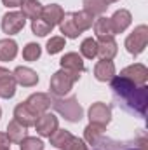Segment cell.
Here are the masks:
<instances>
[{
    "label": "cell",
    "instance_id": "ffe728a7",
    "mask_svg": "<svg viewBox=\"0 0 148 150\" xmlns=\"http://www.w3.org/2000/svg\"><path fill=\"white\" fill-rule=\"evenodd\" d=\"M59 30L65 37L68 38H77L80 35L78 28L75 26V21H73V12H65L61 21H59Z\"/></svg>",
    "mask_w": 148,
    "mask_h": 150
},
{
    "label": "cell",
    "instance_id": "4fadbf2b",
    "mask_svg": "<svg viewBox=\"0 0 148 150\" xmlns=\"http://www.w3.org/2000/svg\"><path fill=\"white\" fill-rule=\"evenodd\" d=\"M32 110L35 113H45L49 110V107H51V98H49V94H45V93H33L26 101H25Z\"/></svg>",
    "mask_w": 148,
    "mask_h": 150
},
{
    "label": "cell",
    "instance_id": "5bb4252c",
    "mask_svg": "<svg viewBox=\"0 0 148 150\" xmlns=\"http://www.w3.org/2000/svg\"><path fill=\"white\" fill-rule=\"evenodd\" d=\"M59 63H61V68H63V70H68V72L77 74V75H80L85 70L84 61H82V58H80L77 52H68V54H65Z\"/></svg>",
    "mask_w": 148,
    "mask_h": 150
},
{
    "label": "cell",
    "instance_id": "4316f807",
    "mask_svg": "<svg viewBox=\"0 0 148 150\" xmlns=\"http://www.w3.org/2000/svg\"><path fill=\"white\" fill-rule=\"evenodd\" d=\"M103 134H105V127H101V126H96V124H89V126L84 129L85 142H87L89 145H92V147L98 143V140H99Z\"/></svg>",
    "mask_w": 148,
    "mask_h": 150
},
{
    "label": "cell",
    "instance_id": "8d00e7d4",
    "mask_svg": "<svg viewBox=\"0 0 148 150\" xmlns=\"http://www.w3.org/2000/svg\"><path fill=\"white\" fill-rule=\"evenodd\" d=\"M0 115H2V108H0Z\"/></svg>",
    "mask_w": 148,
    "mask_h": 150
},
{
    "label": "cell",
    "instance_id": "5b68a950",
    "mask_svg": "<svg viewBox=\"0 0 148 150\" xmlns=\"http://www.w3.org/2000/svg\"><path fill=\"white\" fill-rule=\"evenodd\" d=\"M148 44V28L147 25H140L134 28V32L125 38V49L129 54L132 56H138L145 51Z\"/></svg>",
    "mask_w": 148,
    "mask_h": 150
},
{
    "label": "cell",
    "instance_id": "7c38bea8",
    "mask_svg": "<svg viewBox=\"0 0 148 150\" xmlns=\"http://www.w3.org/2000/svg\"><path fill=\"white\" fill-rule=\"evenodd\" d=\"M14 119L23 124L25 127H30V126H35L38 119V113H35L26 103H19L16 108H14Z\"/></svg>",
    "mask_w": 148,
    "mask_h": 150
},
{
    "label": "cell",
    "instance_id": "3957f363",
    "mask_svg": "<svg viewBox=\"0 0 148 150\" xmlns=\"http://www.w3.org/2000/svg\"><path fill=\"white\" fill-rule=\"evenodd\" d=\"M80 79V75L72 74L68 70H59L51 77V82H49V89L52 93V96H65L66 93L72 91L73 84Z\"/></svg>",
    "mask_w": 148,
    "mask_h": 150
},
{
    "label": "cell",
    "instance_id": "836d02e7",
    "mask_svg": "<svg viewBox=\"0 0 148 150\" xmlns=\"http://www.w3.org/2000/svg\"><path fill=\"white\" fill-rule=\"evenodd\" d=\"M9 147H11V140H9V136H7L5 133H0V150L9 149Z\"/></svg>",
    "mask_w": 148,
    "mask_h": 150
},
{
    "label": "cell",
    "instance_id": "2e32d148",
    "mask_svg": "<svg viewBox=\"0 0 148 150\" xmlns=\"http://www.w3.org/2000/svg\"><path fill=\"white\" fill-rule=\"evenodd\" d=\"M63 14H65V11H63L58 4H51V5H45V7L42 9L40 18H42L47 25H51V26L54 28L56 25H59V21H61Z\"/></svg>",
    "mask_w": 148,
    "mask_h": 150
},
{
    "label": "cell",
    "instance_id": "f546056e",
    "mask_svg": "<svg viewBox=\"0 0 148 150\" xmlns=\"http://www.w3.org/2000/svg\"><path fill=\"white\" fill-rule=\"evenodd\" d=\"M40 54H42L40 45H38V44H33V42L26 44V47L23 49V58H25L26 61H37L38 58H40Z\"/></svg>",
    "mask_w": 148,
    "mask_h": 150
},
{
    "label": "cell",
    "instance_id": "4dcf8cb0",
    "mask_svg": "<svg viewBox=\"0 0 148 150\" xmlns=\"http://www.w3.org/2000/svg\"><path fill=\"white\" fill-rule=\"evenodd\" d=\"M65 47V38L63 37H51L47 40V52L49 54H58Z\"/></svg>",
    "mask_w": 148,
    "mask_h": 150
},
{
    "label": "cell",
    "instance_id": "9a60e30c",
    "mask_svg": "<svg viewBox=\"0 0 148 150\" xmlns=\"http://www.w3.org/2000/svg\"><path fill=\"white\" fill-rule=\"evenodd\" d=\"M131 12L127 9H120L117 11L113 16L110 18V23H111V28H113V33H122L127 30V26L131 25Z\"/></svg>",
    "mask_w": 148,
    "mask_h": 150
},
{
    "label": "cell",
    "instance_id": "30bf717a",
    "mask_svg": "<svg viewBox=\"0 0 148 150\" xmlns=\"http://www.w3.org/2000/svg\"><path fill=\"white\" fill-rule=\"evenodd\" d=\"M16 94V80L14 75L11 74L7 68L0 67V98L9 100Z\"/></svg>",
    "mask_w": 148,
    "mask_h": 150
},
{
    "label": "cell",
    "instance_id": "83f0119b",
    "mask_svg": "<svg viewBox=\"0 0 148 150\" xmlns=\"http://www.w3.org/2000/svg\"><path fill=\"white\" fill-rule=\"evenodd\" d=\"M70 138H72V133H70V131H66V129H56V131L49 136L51 145H52V147H56V149H63V145H65Z\"/></svg>",
    "mask_w": 148,
    "mask_h": 150
},
{
    "label": "cell",
    "instance_id": "d6a6232c",
    "mask_svg": "<svg viewBox=\"0 0 148 150\" xmlns=\"http://www.w3.org/2000/svg\"><path fill=\"white\" fill-rule=\"evenodd\" d=\"M61 150H89V149H87V145H85L84 140H80V138H77V136L72 134V138L63 145Z\"/></svg>",
    "mask_w": 148,
    "mask_h": 150
},
{
    "label": "cell",
    "instance_id": "603a6c76",
    "mask_svg": "<svg viewBox=\"0 0 148 150\" xmlns=\"http://www.w3.org/2000/svg\"><path fill=\"white\" fill-rule=\"evenodd\" d=\"M18 54V44L12 38L0 40V61H12Z\"/></svg>",
    "mask_w": 148,
    "mask_h": 150
},
{
    "label": "cell",
    "instance_id": "277c9868",
    "mask_svg": "<svg viewBox=\"0 0 148 150\" xmlns=\"http://www.w3.org/2000/svg\"><path fill=\"white\" fill-rule=\"evenodd\" d=\"M147 147H148V142H147V136L143 133L140 134L138 140L129 142V143H125V142H115V140H110V138H106L103 134L98 140V143L94 145L92 150H147Z\"/></svg>",
    "mask_w": 148,
    "mask_h": 150
},
{
    "label": "cell",
    "instance_id": "7a4b0ae2",
    "mask_svg": "<svg viewBox=\"0 0 148 150\" xmlns=\"http://www.w3.org/2000/svg\"><path fill=\"white\" fill-rule=\"evenodd\" d=\"M51 105L54 107V110L61 117H65L70 122H78L84 117V110H82V107H80V103L77 101L75 96H70V98L52 96L51 98Z\"/></svg>",
    "mask_w": 148,
    "mask_h": 150
},
{
    "label": "cell",
    "instance_id": "8992f818",
    "mask_svg": "<svg viewBox=\"0 0 148 150\" xmlns=\"http://www.w3.org/2000/svg\"><path fill=\"white\" fill-rule=\"evenodd\" d=\"M25 23H26V18L23 16V12L11 11V12L4 14V18H2V30L7 35H16L25 28Z\"/></svg>",
    "mask_w": 148,
    "mask_h": 150
},
{
    "label": "cell",
    "instance_id": "7402d4cb",
    "mask_svg": "<svg viewBox=\"0 0 148 150\" xmlns=\"http://www.w3.org/2000/svg\"><path fill=\"white\" fill-rule=\"evenodd\" d=\"M21 7V12H23V16L26 18V19H38L40 18V14H42V4L38 2V0H23V4L19 5Z\"/></svg>",
    "mask_w": 148,
    "mask_h": 150
},
{
    "label": "cell",
    "instance_id": "1f68e13d",
    "mask_svg": "<svg viewBox=\"0 0 148 150\" xmlns=\"http://www.w3.org/2000/svg\"><path fill=\"white\" fill-rule=\"evenodd\" d=\"M21 150H44V143L42 140L33 138V136H26L21 143H19Z\"/></svg>",
    "mask_w": 148,
    "mask_h": 150
},
{
    "label": "cell",
    "instance_id": "8fae6325",
    "mask_svg": "<svg viewBox=\"0 0 148 150\" xmlns=\"http://www.w3.org/2000/svg\"><path fill=\"white\" fill-rule=\"evenodd\" d=\"M12 75H14L16 84L23 86V87H33V86H37V82H38L37 72L28 68V67H18L12 72Z\"/></svg>",
    "mask_w": 148,
    "mask_h": 150
},
{
    "label": "cell",
    "instance_id": "e575fe53",
    "mask_svg": "<svg viewBox=\"0 0 148 150\" xmlns=\"http://www.w3.org/2000/svg\"><path fill=\"white\" fill-rule=\"evenodd\" d=\"M5 7H19L23 4V0H2Z\"/></svg>",
    "mask_w": 148,
    "mask_h": 150
},
{
    "label": "cell",
    "instance_id": "d6986e66",
    "mask_svg": "<svg viewBox=\"0 0 148 150\" xmlns=\"http://www.w3.org/2000/svg\"><path fill=\"white\" fill-rule=\"evenodd\" d=\"M117 54V42L113 38H105V40H98V56L99 59L111 61Z\"/></svg>",
    "mask_w": 148,
    "mask_h": 150
},
{
    "label": "cell",
    "instance_id": "484cf974",
    "mask_svg": "<svg viewBox=\"0 0 148 150\" xmlns=\"http://www.w3.org/2000/svg\"><path fill=\"white\" fill-rule=\"evenodd\" d=\"M80 54L87 59H94L98 56V40L92 37L84 38L82 40V45H80Z\"/></svg>",
    "mask_w": 148,
    "mask_h": 150
},
{
    "label": "cell",
    "instance_id": "44dd1931",
    "mask_svg": "<svg viewBox=\"0 0 148 150\" xmlns=\"http://www.w3.org/2000/svg\"><path fill=\"white\" fill-rule=\"evenodd\" d=\"M94 33H96V37L98 40H105V38H113V28H111V23L108 18H103V16H99L96 21H94Z\"/></svg>",
    "mask_w": 148,
    "mask_h": 150
},
{
    "label": "cell",
    "instance_id": "d4e9b609",
    "mask_svg": "<svg viewBox=\"0 0 148 150\" xmlns=\"http://www.w3.org/2000/svg\"><path fill=\"white\" fill-rule=\"evenodd\" d=\"M108 9V4L105 0H84V11L87 14L94 16H101L105 11Z\"/></svg>",
    "mask_w": 148,
    "mask_h": 150
},
{
    "label": "cell",
    "instance_id": "d590c367",
    "mask_svg": "<svg viewBox=\"0 0 148 150\" xmlns=\"http://www.w3.org/2000/svg\"><path fill=\"white\" fill-rule=\"evenodd\" d=\"M105 2H106V4L110 5V4H113V2H118V0H105Z\"/></svg>",
    "mask_w": 148,
    "mask_h": 150
},
{
    "label": "cell",
    "instance_id": "e0dca14e",
    "mask_svg": "<svg viewBox=\"0 0 148 150\" xmlns=\"http://www.w3.org/2000/svg\"><path fill=\"white\" fill-rule=\"evenodd\" d=\"M94 77L99 82H110L111 79L115 77V65L111 61H105L99 59L94 67Z\"/></svg>",
    "mask_w": 148,
    "mask_h": 150
},
{
    "label": "cell",
    "instance_id": "6da1fadb",
    "mask_svg": "<svg viewBox=\"0 0 148 150\" xmlns=\"http://www.w3.org/2000/svg\"><path fill=\"white\" fill-rule=\"evenodd\" d=\"M110 87L113 93L115 101L125 110V112L145 117L148 107V87L145 86H136L125 77L115 75L110 80Z\"/></svg>",
    "mask_w": 148,
    "mask_h": 150
},
{
    "label": "cell",
    "instance_id": "cb8c5ba5",
    "mask_svg": "<svg viewBox=\"0 0 148 150\" xmlns=\"http://www.w3.org/2000/svg\"><path fill=\"white\" fill-rule=\"evenodd\" d=\"M73 21H75V26L78 28V32H85L89 30L92 25H94V18L91 14H87L85 11H78V12H73Z\"/></svg>",
    "mask_w": 148,
    "mask_h": 150
},
{
    "label": "cell",
    "instance_id": "ba28073f",
    "mask_svg": "<svg viewBox=\"0 0 148 150\" xmlns=\"http://www.w3.org/2000/svg\"><path fill=\"white\" fill-rule=\"evenodd\" d=\"M35 129L40 136H51L56 129H58V117L52 115V113L45 112V113H40L35 122Z\"/></svg>",
    "mask_w": 148,
    "mask_h": 150
},
{
    "label": "cell",
    "instance_id": "74e56055",
    "mask_svg": "<svg viewBox=\"0 0 148 150\" xmlns=\"http://www.w3.org/2000/svg\"><path fill=\"white\" fill-rule=\"evenodd\" d=\"M4 150H11V149H4Z\"/></svg>",
    "mask_w": 148,
    "mask_h": 150
},
{
    "label": "cell",
    "instance_id": "ac0fdd59",
    "mask_svg": "<svg viewBox=\"0 0 148 150\" xmlns=\"http://www.w3.org/2000/svg\"><path fill=\"white\" fill-rule=\"evenodd\" d=\"M11 140V143H21L26 136H28V127H25L23 124H19L16 119H12L7 124V133H5Z\"/></svg>",
    "mask_w": 148,
    "mask_h": 150
},
{
    "label": "cell",
    "instance_id": "52a82bcc",
    "mask_svg": "<svg viewBox=\"0 0 148 150\" xmlns=\"http://www.w3.org/2000/svg\"><path fill=\"white\" fill-rule=\"evenodd\" d=\"M89 120L91 124H96V126H101V127H106L111 120V110L110 107H106V103H92L91 108H89Z\"/></svg>",
    "mask_w": 148,
    "mask_h": 150
},
{
    "label": "cell",
    "instance_id": "f1b7e54d",
    "mask_svg": "<svg viewBox=\"0 0 148 150\" xmlns=\"http://www.w3.org/2000/svg\"><path fill=\"white\" fill-rule=\"evenodd\" d=\"M32 32H33L35 35H38V37H45L47 33L52 32V26L47 25L42 18H38V19H33V21H32Z\"/></svg>",
    "mask_w": 148,
    "mask_h": 150
},
{
    "label": "cell",
    "instance_id": "9c48e42d",
    "mask_svg": "<svg viewBox=\"0 0 148 150\" xmlns=\"http://www.w3.org/2000/svg\"><path fill=\"white\" fill-rule=\"evenodd\" d=\"M120 77L129 79L136 86H145L148 80V68L145 65H141V63H136V65H131V67L124 68L120 72Z\"/></svg>",
    "mask_w": 148,
    "mask_h": 150
}]
</instances>
